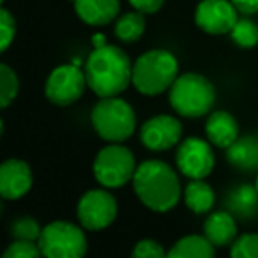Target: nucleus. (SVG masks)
I'll return each instance as SVG.
<instances>
[{"label": "nucleus", "instance_id": "f257e3e1", "mask_svg": "<svg viewBox=\"0 0 258 258\" xmlns=\"http://www.w3.org/2000/svg\"><path fill=\"white\" fill-rule=\"evenodd\" d=\"M87 87L99 97L122 94L133 83V64L127 53L118 46L104 44L94 48L85 62Z\"/></svg>", "mask_w": 258, "mask_h": 258}, {"label": "nucleus", "instance_id": "f03ea898", "mask_svg": "<svg viewBox=\"0 0 258 258\" xmlns=\"http://www.w3.org/2000/svg\"><path fill=\"white\" fill-rule=\"evenodd\" d=\"M133 187L140 202L156 212H166L180 200V182L170 165L158 159H149L137 166Z\"/></svg>", "mask_w": 258, "mask_h": 258}, {"label": "nucleus", "instance_id": "7ed1b4c3", "mask_svg": "<svg viewBox=\"0 0 258 258\" xmlns=\"http://www.w3.org/2000/svg\"><path fill=\"white\" fill-rule=\"evenodd\" d=\"M179 76V62L166 50H151L133 64V85L140 94L158 96L173 85Z\"/></svg>", "mask_w": 258, "mask_h": 258}, {"label": "nucleus", "instance_id": "20e7f679", "mask_svg": "<svg viewBox=\"0 0 258 258\" xmlns=\"http://www.w3.org/2000/svg\"><path fill=\"white\" fill-rule=\"evenodd\" d=\"M168 99L179 115L187 118H198L212 110L216 101L214 85L198 73H184L177 76L170 87Z\"/></svg>", "mask_w": 258, "mask_h": 258}, {"label": "nucleus", "instance_id": "39448f33", "mask_svg": "<svg viewBox=\"0 0 258 258\" xmlns=\"http://www.w3.org/2000/svg\"><path fill=\"white\" fill-rule=\"evenodd\" d=\"M92 125L103 140L120 144L137 129V115L133 106L120 97H101L92 110Z\"/></svg>", "mask_w": 258, "mask_h": 258}, {"label": "nucleus", "instance_id": "423d86ee", "mask_svg": "<svg viewBox=\"0 0 258 258\" xmlns=\"http://www.w3.org/2000/svg\"><path fill=\"white\" fill-rule=\"evenodd\" d=\"M83 228V226H82ZM69 221H53L41 230L39 249L48 258H80L87 253V237Z\"/></svg>", "mask_w": 258, "mask_h": 258}, {"label": "nucleus", "instance_id": "0eeeda50", "mask_svg": "<svg viewBox=\"0 0 258 258\" xmlns=\"http://www.w3.org/2000/svg\"><path fill=\"white\" fill-rule=\"evenodd\" d=\"M94 177L103 187H122L137 172L133 152L118 144L106 145L94 159Z\"/></svg>", "mask_w": 258, "mask_h": 258}, {"label": "nucleus", "instance_id": "6e6552de", "mask_svg": "<svg viewBox=\"0 0 258 258\" xmlns=\"http://www.w3.org/2000/svg\"><path fill=\"white\" fill-rule=\"evenodd\" d=\"M118 205L115 197L106 189H90L80 198L76 214L85 230L99 232L115 221Z\"/></svg>", "mask_w": 258, "mask_h": 258}, {"label": "nucleus", "instance_id": "1a4fd4ad", "mask_svg": "<svg viewBox=\"0 0 258 258\" xmlns=\"http://www.w3.org/2000/svg\"><path fill=\"white\" fill-rule=\"evenodd\" d=\"M85 85V73L73 62V64L58 66L50 73L44 83V94L57 106H69L82 97Z\"/></svg>", "mask_w": 258, "mask_h": 258}, {"label": "nucleus", "instance_id": "9d476101", "mask_svg": "<svg viewBox=\"0 0 258 258\" xmlns=\"http://www.w3.org/2000/svg\"><path fill=\"white\" fill-rule=\"evenodd\" d=\"M175 159L180 173L189 179H205L207 175H211L216 163L211 142L197 137H189L180 142Z\"/></svg>", "mask_w": 258, "mask_h": 258}, {"label": "nucleus", "instance_id": "9b49d317", "mask_svg": "<svg viewBox=\"0 0 258 258\" xmlns=\"http://www.w3.org/2000/svg\"><path fill=\"white\" fill-rule=\"evenodd\" d=\"M239 20V9L232 0H202L195 9V23L212 36L230 34Z\"/></svg>", "mask_w": 258, "mask_h": 258}, {"label": "nucleus", "instance_id": "f8f14e48", "mask_svg": "<svg viewBox=\"0 0 258 258\" xmlns=\"http://www.w3.org/2000/svg\"><path fill=\"white\" fill-rule=\"evenodd\" d=\"M182 137V125L175 117L156 115L142 125L140 138L144 145L151 151L161 152L177 145Z\"/></svg>", "mask_w": 258, "mask_h": 258}, {"label": "nucleus", "instance_id": "ddd939ff", "mask_svg": "<svg viewBox=\"0 0 258 258\" xmlns=\"http://www.w3.org/2000/svg\"><path fill=\"white\" fill-rule=\"evenodd\" d=\"M32 170L22 159H6L0 165V195L6 200H18L32 187Z\"/></svg>", "mask_w": 258, "mask_h": 258}, {"label": "nucleus", "instance_id": "4468645a", "mask_svg": "<svg viewBox=\"0 0 258 258\" xmlns=\"http://www.w3.org/2000/svg\"><path fill=\"white\" fill-rule=\"evenodd\" d=\"M75 11L82 22L92 27H103L117 20L120 11L118 0H75Z\"/></svg>", "mask_w": 258, "mask_h": 258}, {"label": "nucleus", "instance_id": "2eb2a0df", "mask_svg": "<svg viewBox=\"0 0 258 258\" xmlns=\"http://www.w3.org/2000/svg\"><path fill=\"white\" fill-rule=\"evenodd\" d=\"M205 135L212 145L228 149L239 138V124L228 111H214L205 122Z\"/></svg>", "mask_w": 258, "mask_h": 258}, {"label": "nucleus", "instance_id": "dca6fc26", "mask_svg": "<svg viewBox=\"0 0 258 258\" xmlns=\"http://www.w3.org/2000/svg\"><path fill=\"white\" fill-rule=\"evenodd\" d=\"M204 233L214 247H225L237 239L235 219L228 212H214L204 223Z\"/></svg>", "mask_w": 258, "mask_h": 258}, {"label": "nucleus", "instance_id": "f3484780", "mask_svg": "<svg viewBox=\"0 0 258 258\" xmlns=\"http://www.w3.org/2000/svg\"><path fill=\"white\" fill-rule=\"evenodd\" d=\"M228 161L233 166L242 170L258 168V137H244L237 138L228 149H226Z\"/></svg>", "mask_w": 258, "mask_h": 258}, {"label": "nucleus", "instance_id": "a211bd4d", "mask_svg": "<svg viewBox=\"0 0 258 258\" xmlns=\"http://www.w3.org/2000/svg\"><path fill=\"white\" fill-rule=\"evenodd\" d=\"M184 202L195 214H205L214 205V191L204 179H191L184 189Z\"/></svg>", "mask_w": 258, "mask_h": 258}, {"label": "nucleus", "instance_id": "6ab92c4d", "mask_svg": "<svg viewBox=\"0 0 258 258\" xmlns=\"http://www.w3.org/2000/svg\"><path fill=\"white\" fill-rule=\"evenodd\" d=\"M168 256L211 258L214 256V246L205 235H186L173 244V247L168 251Z\"/></svg>", "mask_w": 258, "mask_h": 258}, {"label": "nucleus", "instance_id": "aec40b11", "mask_svg": "<svg viewBox=\"0 0 258 258\" xmlns=\"http://www.w3.org/2000/svg\"><path fill=\"white\" fill-rule=\"evenodd\" d=\"M145 32V16L142 11L124 13L115 20V36L122 43H137Z\"/></svg>", "mask_w": 258, "mask_h": 258}, {"label": "nucleus", "instance_id": "412c9836", "mask_svg": "<svg viewBox=\"0 0 258 258\" xmlns=\"http://www.w3.org/2000/svg\"><path fill=\"white\" fill-rule=\"evenodd\" d=\"M230 207L239 214H249L256 211L258 205V191L254 186H239L230 195Z\"/></svg>", "mask_w": 258, "mask_h": 258}, {"label": "nucleus", "instance_id": "4be33fe9", "mask_svg": "<svg viewBox=\"0 0 258 258\" xmlns=\"http://www.w3.org/2000/svg\"><path fill=\"white\" fill-rule=\"evenodd\" d=\"M232 41L240 48H253L258 44V25L247 18H239L230 30Z\"/></svg>", "mask_w": 258, "mask_h": 258}, {"label": "nucleus", "instance_id": "5701e85b", "mask_svg": "<svg viewBox=\"0 0 258 258\" xmlns=\"http://www.w3.org/2000/svg\"><path fill=\"white\" fill-rule=\"evenodd\" d=\"M20 92V80L8 64L0 66V106L8 108Z\"/></svg>", "mask_w": 258, "mask_h": 258}, {"label": "nucleus", "instance_id": "b1692460", "mask_svg": "<svg viewBox=\"0 0 258 258\" xmlns=\"http://www.w3.org/2000/svg\"><path fill=\"white\" fill-rule=\"evenodd\" d=\"M233 258H258V233H244L232 242Z\"/></svg>", "mask_w": 258, "mask_h": 258}, {"label": "nucleus", "instance_id": "393cba45", "mask_svg": "<svg viewBox=\"0 0 258 258\" xmlns=\"http://www.w3.org/2000/svg\"><path fill=\"white\" fill-rule=\"evenodd\" d=\"M39 244L34 240L16 239L9 244V247L4 251V258H37L41 256Z\"/></svg>", "mask_w": 258, "mask_h": 258}, {"label": "nucleus", "instance_id": "a878e982", "mask_svg": "<svg viewBox=\"0 0 258 258\" xmlns=\"http://www.w3.org/2000/svg\"><path fill=\"white\" fill-rule=\"evenodd\" d=\"M11 233L15 239L23 240H37L41 235V228L36 219L32 218H20L11 225Z\"/></svg>", "mask_w": 258, "mask_h": 258}, {"label": "nucleus", "instance_id": "bb28decb", "mask_svg": "<svg viewBox=\"0 0 258 258\" xmlns=\"http://www.w3.org/2000/svg\"><path fill=\"white\" fill-rule=\"evenodd\" d=\"M16 36V23L13 15L8 9L0 11V51H6L11 46L13 39Z\"/></svg>", "mask_w": 258, "mask_h": 258}, {"label": "nucleus", "instance_id": "cd10ccee", "mask_svg": "<svg viewBox=\"0 0 258 258\" xmlns=\"http://www.w3.org/2000/svg\"><path fill=\"white\" fill-rule=\"evenodd\" d=\"M131 254H133L135 258H163L168 253H165V249H163L158 240L144 239V240H140V242H137V246H135Z\"/></svg>", "mask_w": 258, "mask_h": 258}, {"label": "nucleus", "instance_id": "c85d7f7f", "mask_svg": "<svg viewBox=\"0 0 258 258\" xmlns=\"http://www.w3.org/2000/svg\"><path fill=\"white\" fill-rule=\"evenodd\" d=\"M127 2L144 15H152V13L159 11L165 4V0H127Z\"/></svg>", "mask_w": 258, "mask_h": 258}, {"label": "nucleus", "instance_id": "c756f323", "mask_svg": "<svg viewBox=\"0 0 258 258\" xmlns=\"http://www.w3.org/2000/svg\"><path fill=\"white\" fill-rule=\"evenodd\" d=\"M232 2L242 15H254V13H258V0H232Z\"/></svg>", "mask_w": 258, "mask_h": 258}, {"label": "nucleus", "instance_id": "7c9ffc66", "mask_svg": "<svg viewBox=\"0 0 258 258\" xmlns=\"http://www.w3.org/2000/svg\"><path fill=\"white\" fill-rule=\"evenodd\" d=\"M92 44H94V48L104 46V44H106V37H104L103 34H96V36H92Z\"/></svg>", "mask_w": 258, "mask_h": 258}, {"label": "nucleus", "instance_id": "2f4dec72", "mask_svg": "<svg viewBox=\"0 0 258 258\" xmlns=\"http://www.w3.org/2000/svg\"><path fill=\"white\" fill-rule=\"evenodd\" d=\"M254 187H256V191H258V175H256V182H254Z\"/></svg>", "mask_w": 258, "mask_h": 258}, {"label": "nucleus", "instance_id": "473e14b6", "mask_svg": "<svg viewBox=\"0 0 258 258\" xmlns=\"http://www.w3.org/2000/svg\"><path fill=\"white\" fill-rule=\"evenodd\" d=\"M73 2H75V0H73Z\"/></svg>", "mask_w": 258, "mask_h": 258}]
</instances>
